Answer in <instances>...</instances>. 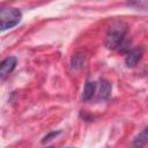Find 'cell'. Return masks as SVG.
Returning <instances> with one entry per match:
<instances>
[{
	"instance_id": "cell-4",
	"label": "cell",
	"mask_w": 148,
	"mask_h": 148,
	"mask_svg": "<svg viewBox=\"0 0 148 148\" xmlns=\"http://www.w3.org/2000/svg\"><path fill=\"white\" fill-rule=\"evenodd\" d=\"M141 57H142V49H140V47L133 49L126 56V59H125L126 66L127 67H134L138 64V61L141 59Z\"/></svg>"
},
{
	"instance_id": "cell-9",
	"label": "cell",
	"mask_w": 148,
	"mask_h": 148,
	"mask_svg": "<svg viewBox=\"0 0 148 148\" xmlns=\"http://www.w3.org/2000/svg\"><path fill=\"white\" fill-rule=\"evenodd\" d=\"M58 134H60V131H57V132H51V133H49L47 135H45V136H44V139L42 140V142H43V143H45V142H47V141L52 140L53 138H56Z\"/></svg>"
},
{
	"instance_id": "cell-7",
	"label": "cell",
	"mask_w": 148,
	"mask_h": 148,
	"mask_svg": "<svg viewBox=\"0 0 148 148\" xmlns=\"http://www.w3.org/2000/svg\"><path fill=\"white\" fill-rule=\"evenodd\" d=\"M84 62H86V57H84L83 53H80V52L75 53L73 56V58H72V61H71L72 67L75 68V69L82 68L84 66Z\"/></svg>"
},
{
	"instance_id": "cell-5",
	"label": "cell",
	"mask_w": 148,
	"mask_h": 148,
	"mask_svg": "<svg viewBox=\"0 0 148 148\" xmlns=\"http://www.w3.org/2000/svg\"><path fill=\"white\" fill-rule=\"evenodd\" d=\"M147 142H148V127H146L141 133H139V135L135 136V139L133 141V147L142 148Z\"/></svg>"
},
{
	"instance_id": "cell-8",
	"label": "cell",
	"mask_w": 148,
	"mask_h": 148,
	"mask_svg": "<svg viewBox=\"0 0 148 148\" xmlns=\"http://www.w3.org/2000/svg\"><path fill=\"white\" fill-rule=\"evenodd\" d=\"M110 94H111V86L109 84V82H106V81L103 80L101 82V94H99V96L102 98L106 99L110 96Z\"/></svg>"
},
{
	"instance_id": "cell-6",
	"label": "cell",
	"mask_w": 148,
	"mask_h": 148,
	"mask_svg": "<svg viewBox=\"0 0 148 148\" xmlns=\"http://www.w3.org/2000/svg\"><path fill=\"white\" fill-rule=\"evenodd\" d=\"M95 90H96V83L95 82H91V81H88L83 88V92H82V99L83 101H89L94 94H95Z\"/></svg>"
},
{
	"instance_id": "cell-3",
	"label": "cell",
	"mask_w": 148,
	"mask_h": 148,
	"mask_svg": "<svg viewBox=\"0 0 148 148\" xmlns=\"http://www.w3.org/2000/svg\"><path fill=\"white\" fill-rule=\"evenodd\" d=\"M15 66H16V58L15 57L6 58L0 65V77H1V80H5V77L14 71Z\"/></svg>"
},
{
	"instance_id": "cell-2",
	"label": "cell",
	"mask_w": 148,
	"mask_h": 148,
	"mask_svg": "<svg viewBox=\"0 0 148 148\" xmlns=\"http://www.w3.org/2000/svg\"><path fill=\"white\" fill-rule=\"evenodd\" d=\"M22 14L17 8L14 7H2L0 10V29L5 31L15 27L21 21Z\"/></svg>"
},
{
	"instance_id": "cell-1",
	"label": "cell",
	"mask_w": 148,
	"mask_h": 148,
	"mask_svg": "<svg viewBox=\"0 0 148 148\" xmlns=\"http://www.w3.org/2000/svg\"><path fill=\"white\" fill-rule=\"evenodd\" d=\"M127 31V27L121 21H116L111 23L105 35V46L109 50H116L123 45L125 35Z\"/></svg>"
}]
</instances>
